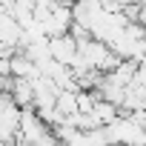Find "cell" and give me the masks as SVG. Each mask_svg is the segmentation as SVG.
Wrapping results in <instances>:
<instances>
[{
  "label": "cell",
  "instance_id": "1",
  "mask_svg": "<svg viewBox=\"0 0 146 146\" xmlns=\"http://www.w3.org/2000/svg\"><path fill=\"white\" fill-rule=\"evenodd\" d=\"M49 54H52V60H57V63H63V66L72 69L75 60H78V54H80V46H78V40L72 35L49 37Z\"/></svg>",
  "mask_w": 146,
  "mask_h": 146
},
{
  "label": "cell",
  "instance_id": "2",
  "mask_svg": "<svg viewBox=\"0 0 146 146\" xmlns=\"http://www.w3.org/2000/svg\"><path fill=\"white\" fill-rule=\"evenodd\" d=\"M57 112H60L63 117H72V115H78V112H80L78 92H60V98H57Z\"/></svg>",
  "mask_w": 146,
  "mask_h": 146
}]
</instances>
